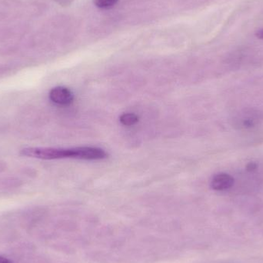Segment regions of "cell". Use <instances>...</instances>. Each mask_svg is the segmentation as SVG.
Here are the masks:
<instances>
[{
  "label": "cell",
  "mask_w": 263,
  "mask_h": 263,
  "mask_svg": "<svg viewBox=\"0 0 263 263\" xmlns=\"http://www.w3.org/2000/svg\"><path fill=\"white\" fill-rule=\"evenodd\" d=\"M21 153L25 157L45 160L69 158L85 160H101L107 157V153L105 150L91 146L70 149L29 147L23 149Z\"/></svg>",
  "instance_id": "cell-1"
},
{
  "label": "cell",
  "mask_w": 263,
  "mask_h": 263,
  "mask_svg": "<svg viewBox=\"0 0 263 263\" xmlns=\"http://www.w3.org/2000/svg\"><path fill=\"white\" fill-rule=\"evenodd\" d=\"M263 114L256 109L241 111L233 119L234 126L239 129H249L256 127L263 120Z\"/></svg>",
  "instance_id": "cell-2"
},
{
  "label": "cell",
  "mask_w": 263,
  "mask_h": 263,
  "mask_svg": "<svg viewBox=\"0 0 263 263\" xmlns=\"http://www.w3.org/2000/svg\"><path fill=\"white\" fill-rule=\"evenodd\" d=\"M50 100L58 105H69L74 100V95L68 88L63 86H57L50 90Z\"/></svg>",
  "instance_id": "cell-3"
},
{
  "label": "cell",
  "mask_w": 263,
  "mask_h": 263,
  "mask_svg": "<svg viewBox=\"0 0 263 263\" xmlns=\"http://www.w3.org/2000/svg\"><path fill=\"white\" fill-rule=\"evenodd\" d=\"M234 178L229 174L221 173L214 175L211 180V189L215 191H225L230 189L234 185Z\"/></svg>",
  "instance_id": "cell-4"
},
{
  "label": "cell",
  "mask_w": 263,
  "mask_h": 263,
  "mask_svg": "<svg viewBox=\"0 0 263 263\" xmlns=\"http://www.w3.org/2000/svg\"><path fill=\"white\" fill-rule=\"evenodd\" d=\"M119 121L123 126H131L137 123L139 117L135 113H123L119 117Z\"/></svg>",
  "instance_id": "cell-5"
},
{
  "label": "cell",
  "mask_w": 263,
  "mask_h": 263,
  "mask_svg": "<svg viewBox=\"0 0 263 263\" xmlns=\"http://www.w3.org/2000/svg\"><path fill=\"white\" fill-rule=\"evenodd\" d=\"M119 0H94V4L100 9H109L113 7Z\"/></svg>",
  "instance_id": "cell-6"
},
{
  "label": "cell",
  "mask_w": 263,
  "mask_h": 263,
  "mask_svg": "<svg viewBox=\"0 0 263 263\" xmlns=\"http://www.w3.org/2000/svg\"><path fill=\"white\" fill-rule=\"evenodd\" d=\"M257 169V164L255 163V162H250L248 164L247 166H246V169L250 172L252 171L256 170Z\"/></svg>",
  "instance_id": "cell-7"
},
{
  "label": "cell",
  "mask_w": 263,
  "mask_h": 263,
  "mask_svg": "<svg viewBox=\"0 0 263 263\" xmlns=\"http://www.w3.org/2000/svg\"><path fill=\"white\" fill-rule=\"evenodd\" d=\"M256 36H257V38L260 39V40H263V29L257 30V33H256Z\"/></svg>",
  "instance_id": "cell-8"
},
{
  "label": "cell",
  "mask_w": 263,
  "mask_h": 263,
  "mask_svg": "<svg viewBox=\"0 0 263 263\" xmlns=\"http://www.w3.org/2000/svg\"><path fill=\"white\" fill-rule=\"evenodd\" d=\"M0 263H13L9 259L5 258V257H1L0 256Z\"/></svg>",
  "instance_id": "cell-9"
}]
</instances>
